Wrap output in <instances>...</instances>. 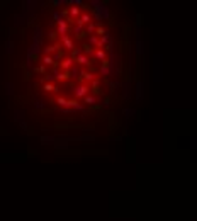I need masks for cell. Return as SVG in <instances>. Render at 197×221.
I'll return each instance as SVG.
<instances>
[{
	"mask_svg": "<svg viewBox=\"0 0 197 221\" xmlns=\"http://www.w3.org/2000/svg\"><path fill=\"white\" fill-rule=\"evenodd\" d=\"M66 31H68V22L66 21H58V34L66 36Z\"/></svg>",
	"mask_w": 197,
	"mask_h": 221,
	"instance_id": "cell-2",
	"label": "cell"
},
{
	"mask_svg": "<svg viewBox=\"0 0 197 221\" xmlns=\"http://www.w3.org/2000/svg\"><path fill=\"white\" fill-rule=\"evenodd\" d=\"M61 41H63V44H65L66 49H73V41L70 39L68 36H61Z\"/></svg>",
	"mask_w": 197,
	"mask_h": 221,
	"instance_id": "cell-5",
	"label": "cell"
},
{
	"mask_svg": "<svg viewBox=\"0 0 197 221\" xmlns=\"http://www.w3.org/2000/svg\"><path fill=\"white\" fill-rule=\"evenodd\" d=\"M77 63H78V65H88V58L85 55H80L77 58Z\"/></svg>",
	"mask_w": 197,
	"mask_h": 221,
	"instance_id": "cell-10",
	"label": "cell"
},
{
	"mask_svg": "<svg viewBox=\"0 0 197 221\" xmlns=\"http://www.w3.org/2000/svg\"><path fill=\"white\" fill-rule=\"evenodd\" d=\"M94 55H95V58H98V60H102V61H106V51H102V49H97Z\"/></svg>",
	"mask_w": 197,
	"mask_h": 221,
	"instance_id": "cell-9",
	"label": "cell"
},
{
	"mask_svg": "<svg viewBox=\"0 0 197 221\" xmlns=\"http://www.w3.org/2000/svg\"><path fill=\"white\" fill-rule=\"evenodd\" d=\"M56 102H58L60 106H68V100H66L65 97H58V99H56Z\"/></svg>",
	"mask_w": 197,
	"mask_h": 221,
	"instance_id": "cell-13",
	"label": "cell"
},
{
	"mask_svg": "<svg viewBox=\"0 0 197 221\" xmlns=\"http://www.w3.org/2000/svg\"><path fill=\"white\" fill-rule=\"evenodd\" d=\"M95 29H97V26H95V24H88V26H87V33H94Z\"/></svg>",
	"mask_w": 197,
	"mask_h": 221,
	"instance_id": "cell-18",
	"label": "cell"
},
{
	"mask_svg": "<svg viewBox=\"0 0 197 221\" xmlns=\"http://www.w3.org/2000/svg\"><path fill=\"white\" fill-rule=\"evenodd\" d=\"M83 48H85V51H87V53H92V46H83Z\"/></svg>",
	"mask_w": 197,
	"mask_h": 221,
	"instance_id": "cell-20",
	"label": "cell"
},
{
	"mask_svg": "<svg viewBox=\"0 0 197 221\" xmlns=\"http://www.w3.org/2000/svg\"><path fill=\"white\" fill-rule=\"evenodd\" d=\"M92 90H94V92H98V82L97 80L92 82Z\"/></svg>",
	"mask_w": 197,
	"mask_h": 221,
	"instance_id": "cell-17",
	"label": "cell"
},
{
	"mask_svg": "<svg viewBox=\"0 0 197 221\" xmlns=\"http://www.w3.org/2000/svg\"><path fill=\"white\" fill-rule=\"evenodd\" d=\"M88 22H90V15L83 14V15H80V19L77 21V24H78V26H83V24H88Z\"/></svg>",
	"mask_w": 197,
	"mask_h": 221,
	"instance_id": "cell-6",
	"label": "cell"
},
{
	"mask_svg": "<svg viewBox=\"0 0 197 221\" xmlns=\"http://www.w3.org/2000/svg\"><path fill=\"white\" fill-rule=\"evenodd\" d=\"M36 72H39V73H44V72H46V66H44V65H43V66H37V70H36Z\"/></svg>",
	"mask_w": 197,
	"mask_h": 221,
	"instance_id": "cell-19",
	"label": "cell"
},
{
	"mask_svg": "<svg viewBox=\"0 0 197 221\" xmlns=\"http://www.w3.org/2000/svg\"><path fill=\"white\" fill-rule=\"evenodd\" d=\"M56 80H68V77H70V73L68 72H61V73H60V72H56Z\"/></svg>",
	"mask_w": 197,
	"mask_h": 221,
	"instance_id": "cell-7",
	"label": "cell"
},
{
	"mask_svg": "<svg viewBox=\"0 0 197 221\" xmlns=\"http://www.w3.org/2000/svg\"><path fill=\"white\" fill-rule=\"evenodd\" d=\"M95 31H97V36H106V29H104L102 26H97Z\"/></svg>",
	"mask_w": 197,
	"mask_h": 221,
	"instance_id": "cell-14",
	"label": "cell"
},
{
	"mask_svg": "<svg viewBox=\"0 0 197 221\" xmlns=\"http://www.w3.org/2000/svg\"><path fill=\"white\" fill-rule=\"evenodd\" d=\"M70 14H71L73 17H77V15L80 14V10H78V7H71V9H70Z\"/></svg>",
	"mask_w": 197,
	"mask_h": 221,
	"instance_id": "cell-15",
	"label": "cell"
},
{
	"mask_svg": "<svg viewBox=\"0 0 197 221\" xmlns=\"http://www.w3.org/2000/svg\"><path fill=\"white\" fill-rule=\"evenodd\" d=\"M58 49V44H51V46H48L46 49H44V53H46L48 56H49V53H53V51H56Z\"/></svg>",
	"mask_w": 197,
	"mask_h": 221,
	"instance_id": "cell-11",
	"label": "cell"
},
{
	"mask_svg": "<svg viewBox=\"0 0 197 221\" xmlns=\"http://www.w3.org/2000/svg\"><path fill=\"white\" fill-rule=\"evenodd\" d=\"M80 80H82V82H94V80H95V75L90 73V72H83V73H82V77H80Z\"/></svg>",
	"mask_w": 197,
	"mask_h": 221,
	"instance_id": "cell-3",
	"label": "cell"
},
{
	"mask_svg": "<svg viewBox=\"0 0 197 221\" xmlns=\"http://www.w3.org/2000/svg\"><path fill=\"white\" fill-rule=\"evenodd\" d=\"M75 95H77L78 99H85V97L88 95V87L87 85H78V87L75 88Z\"/></svg>",
	"mask_w": 197,
	"mask_h": 221,
	"instance_id": "cell-1",
	"label": "cell"
},
{
	"mask_svg": "<svg viewBox=\"0 0 197 221\" xmlns=\"http://www.w3.org/2000/svg\"><path fill=\"white\" fill-rule=\"evenodd\" d=\"M43 63H44V65H53V63H55V60H53L51 56L44 55V56H43Z\"/></svg>",
	"mask_w": 197,
	"mask_h": 221,
	"instance_id": "cell-12",
	"label": "cell"
},
{
	"mask_svg": "<svg viewBox=\"0 0 197 221\" xmlns=\"http://www.w3.org/2000/svg\"><path fill=\"white\" fill-rule=\"evenodd\" d=\"M85 102L87 104H95V97L94 95H87L85 97Z\"/></svg>",
	"mask_w": 197,
	"mask_h": 221,
	"instance_id": "cell-16",
	"label": "cell"
},
{
	"mask_svg": "<svg viewBox=\"0 0 197 221\" xmlns=\"http://www.w3.org/2000/svg\"><path fill=\"white\" fill-rule=\"evenodd\" d=\"M60 66H61L65 72H68V68H71V66H73V60H71V58H65V60L61 61V65H60Z\"/></svg>",
	"mask_w": 197,
	"mask_h": 221,
	"instance_id": "cell-4",
	"label": "cell"
},
{
	"mask_svg": "<svg viewBox=\"0 0 197 221\" xmlns=\"http://www.w3.org/2000/svg\"><path fill=\"white\" fill-rule=\"evenodd\" d=\"M44 90H46V92H56V90H58V87H56L55 83H44Z\"/></svg>",
	"mask_w": 197,
	"mask_h": 221,
	"instance_id": "cell-8",
	"label": "cell"
}]
</instances>
